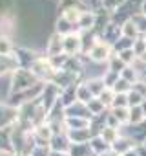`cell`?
<instances>
[{
  "label": "cell",
  "instance_id": "12",
  "mask_svg": "<svg viewBox=\"0 0 146 156\" xmlns=\"http://www.w3.org/2000/svg\"><path fill=\"white\" fill-rule=\"evenodd\" d=\"M0 156H9V154H6V152H0Z\"/></svg>",
  "mask_w": 146,
  "mask_h": 156
},
{
  "label": "cell",
  "instance_id": "11",
  "mask_svg": "<svg viewBox=\"0 0 146 156\" xmlns=\"http://www.w3.org/2000/svg\"><path fill=\"white\" fill-rule=\"evenodd\" d=\"M135 31H137V28H135L133 24H126V28H124V33H126V35L131 37V35H135Z\"/></svg>",
  "mask_w": 146,
  "mask_h": 156
},
{
  "label": "cell",
  "instance_id": "3",
  "mask_svg": "<svg viewBox=\"0 0 146 156\" xmlns=\"http://www.w3.org/2000/svg\"><path fill=\"white\" fill-rule=\"evenodd\" d=\"M81 17H82V13H81L79 9H75V8H69V9H66V13H64V19H66L68 22L81 20Z\"/></svg>",
  "mask_w": 146,
  "mask_h": 156
},
{
  "label": "cell",
  "instance_id": "2",
  "mask_svg": "<svg viewBox=\"0 0 146 156\" xmlns=\"http://www.w3.org/2000/svg\"><path fill=\"white\" fill-rule=\"evenodd\" d=\"M79 46H81L79 35H68V37H66V41H64V50H66L69 55L75 53V51L79 50Z\"/></svg>",
  "mask_w": 146,
  "mask_h": 156
},
{
  "label": "cell",
  "instance_id": "5",
  "mask_svg": "<svg viewBox=\"0 0 146 156\" xmlns=\"http://www.w3.org/2000/svg\"><path fill=\"white\" fill-rule=\"evenodd\" d=\"M93 20H95L93 15L82 13V17H81V26H82V28H91V26H93Z\"/></svg>",
  "mask_w": 146,
  "mask_h": 156
},
{
  "label": "cell",
  "instance_id": "8",
  "mask_svg": "<svg viewBox=\"0 0 146 156\" xmlns=\"http://www.w3.org/2000/svg\"><path fill=\"white\" fill-rule=\"evenodd\" d=\"M130 119H131V121H135V123H137V121H141V119H142V114H141V110H139V108L131 110V116H130Z\"/></svg>",
  "mask_w": 146,
  "mask_h": 156
},
{
  "label": "cell",
  "instance_id": "13",
  "mask_svg": "<svg viewBox=\"0 0 146 156\" xmlns=\"http://www.w3.org/2000/svg\"><path fill=\"white\" fill-rule=\"evenodd\" d=\"M142 59H144V61H146V51H144V53H142Z\"/></svg>",
  "mask_w": 146,
  "mask_h": 156
},
{
  "label": "cell",
  "instance_id": "14",
  "mask_svg": "<svg viewBox=\"0 0 146 156\" xmlns=\"http://www.w3.org/2000/svg\"><path fill=\"white\" fill-rule=\"evenodd\" d=\"M144 9H146V4H144Z\"/></svg>",
  "mask_w": 146,
  "mask_h": 156
},
{
  "label": "cell",
  "instance_id": "6",
  "mask_svg": "<svg viewBox=\"0 0 146 156\" xmlns=\"http://www.w3.org/2000/svg\"><path fill=\"white\" fill-rule=\"evenodd\" d=\"M11 51V44H9V41L6 39V37H0V53L2 55H8Z\"/></svg>",
  "mask_w": 146,
  "mask_h": 156
},
{
  "label": "cell",
  "instance_id": "4",
  "mask_svg": "<svg viewBox=\"0 0 146 156\" xmlns=\"http://www.w3.org/2000/svg\"><path fill=\"white\" fill-rule=\"evenodd\" d=\"M62 37H58V35H55L53 39H51V44H49V53L51 55H57L58 51H60V48H62Z\"/></svg>",
  "mask_w": 146,
  "mask_h": 156
},
{
  "label": "cell",
  "instance_id": "7",
  "mask_svg": "<svg viewBox=\"0 0 146 156\" xmlns=\"http://www.w3.org/2000/svg\"><path fill=\"white\" fill-rule=\"evenodd\" d=\"M115 118H117V119H121V121L128 119V116H126V108H124V107H121V108H115Z\"/></svg>",
  "mask_w": 146,
  "mask_h": 156
},
{
  "label": "cell",
  "instance_id": "9",
  "mask_svg": "<svg viewBox=\"0 0 146 156\" xmlns=\"http://www.w3.org/2000/svg\"><path fill=\"white\" fill-rule=\"evenodd\" d=\"M128 98H130V103H131V105H139V103H141V96H139L137 92H131Z\"/></svg>",
  "mask_w": 146,
  "mask_h": 156
},
{
  "label": "cell",
  "instance_id": "10",
  "mask_svg": "<svg viewBox=\"0 0 146 156\" xmlns=\"http://www.w3.org/2000/svg\"><path fill=\"white\" fill-rule=\"evenodd\" d=\"M102 138H106V140H110V141H111V140L115 138V130H113L111 127H108V130H106V132H102Z\"/></svg>",
  "mask_w": 146,
  "mask_h": 156
},
{
  "label": "cell",
  "instance_id": "1",
  "mask_svg": "<svg viewBox=\"0 0 146 156\" xmlns=\"http://www.w3.org/2000/svg\"><path fill=\"white\" fill-rule=\"evenodd\" d=\"M108 53H110V50H108V46H106L104 42H97V44L93 46V50H91V57H93L95 61H104V59H108Z\"/></svg>",
  "mask_w": 146,
  "mask_h": 156
}]
</instances>
